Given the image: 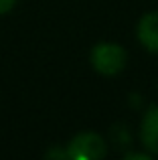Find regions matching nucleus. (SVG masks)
Listing matches in <instances>:
<instances>
[{
    "label": "nucleus",
    "instance_id": "f257e3e1",
    "mask_svg": "<svg viewBox=\"0 0 158 160\" xmlns=\"http://www.w3.org/2000/svg\"><path fill=\"white\" fill-rule=\"evenodd\" d=\"M89 61L97 73L111 77V75H118L124 71L128 63V53L118 43H97L91 49Z\"/></svg>",
    "mask_w": 158,
    "mask_h": 160
},
{
    "label": "nucleus",
    "instance_id": "f03ea898",
    "mask_svg": "<svg viewBox=\"0 0 158 160\" xmlns=\"http://www.w3.org/2000/svg\"><path fill=\"white\" fill-rule=\"evenodd\" d=\"M106 140L93 132L77 134L67 146V158L71 160H99L106 156Z\"/></svg>",
    "mask_w": 158,
    "mask_h": 160
},
{
    "label": "nucleus",
    "instance_id": "7ed1b4c3",
    "mask_svg": "<svg viewBox=\"0 0 158 160\" xmlns=\"http://www.w3.org/2000/svg\"><path fill=\"white\" fill-rule=\"evenodd\" d=\"M136 37H138L140 45L146 51L158 55V10L148 12L140 18L138 28H136Z\"/></svg>",
    "mask_w": 158,
    "mask_h": 160
},
{
    "label": "nucleus",
    "instance_id": "20e7f679",
    "mask_svg": "<svg viewBox=\"0 0 158 160\" xmlns=\"http://www.w3.org/2000/svg\"><path fill=\"white\" fill-rule=\"evenodd\" d=\"M140 142L150 154H158V106L144 113L140 124Z\"/></svg>",
    "mask_w": 158,
    "mask_h": 160
},
{
    "label": "nucleus",
    "instance_id": "39448f33",
    "mask_svg": "<svg viewBox=\"0 0 158 160\" xmlns=\"http://www.w3.org/2000/svg\"><path fill=\"white\" fill-rule=\"evenodd\" d=\"M16 0H0V14H6V12H10L12 8H14Z\"/></svg>",
    "mask_w": 158,
    "mask_h": 160
}]
</instances>
